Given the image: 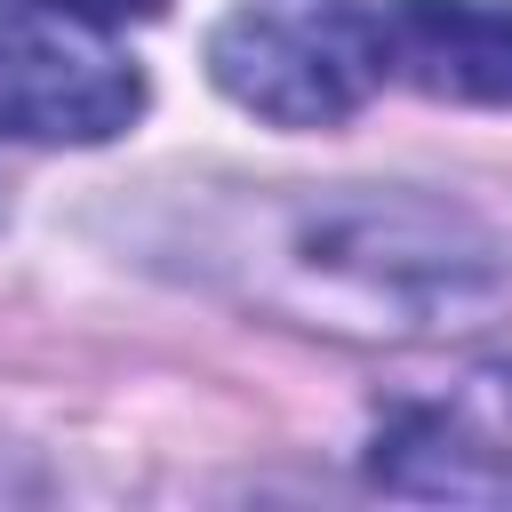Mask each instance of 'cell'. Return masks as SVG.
I'll list each match as a JSON object with an SVG mask.
<instances>
[{
  "label": "cell",
  "instance_id": "6da1fadb",
  "mask_svg": "<svg viewBox=\"0 0 512 512\" xmlns=\"http://www.w3.org/2000/svg\"><path fill=\"white\" fill-rule=\"evenodd\" d=\"M256 296L344 336H464L512 304V256L416 192H304L256 216Z\"/></svg>",
  "mask_w": 512,
  "mask_h": 512
},
{
  "label": "cell",
  "instance_id": "7a4b0ae2",
  "mask_svg": "<svg viewBox=\"0 0 512 512\" xmlns=\"http://www.w3.org/2000/svg\"><path fill=\"white\" fill-rule=\"evenodd\" d=\"M208 72L272 128H336L384 80V24L368 0H232L208 32Z\"/></svg>",
  "mask_w": 512,
  "mask_h": 512
},
{
  "label": "cell",
  "instance_id": "3957f363",
  "mask_svg": "<svg viewBox=\"0 0 512 512\" xmlns=\"http://www.w3.org/2000/svg\"><path fill=\"white\" fill-rule=\"evenodd\" d=\"M144 112V72L56 0H0V136L8 144H112Z\"/></svg>",
  "mask_w": 512,
  "mask_h": 512
},
{
  "label": "cell",
  "instance_id": "277c9868",
  "mask_svg": "<svg viewBox=\"0 0 512 512\" xmlns=\"http://www.w3.org/2000/svg\"><path fill=\"white\" fill-rule=\"evenodd\" d=\"M384 80L440 104H512V0H384Z\"/></svg>",
  "mask_w": 512,
  "mask_h": 512
},
{
  "label": "cell",
  "instance_id": "5b68a950",
  "mask_svg": "<svg viewBox=\"0 0 512 512\" xmlns=\"http://www.w3.org/2000/svg\"><path fill=\"white\" fill-rule=\"evenodd\" d=\"M368 480L392 496H512V464H496L488 432H472L456 408H400L376 432Z\"/></svg>",
  "mask_w": 512,
  "mask_h": 512
},
{
  "label": "cell",
  "instance_id": "8992f818",
  "mask_svg": "<svg viewBox=\"0 0 512 512\" xmlns=\"http://www.w3.org/2000/svg\"><path fill=\"white\" fill-rule=\"evenodd\" d=\"M56 8H72V16H88V24H144V16H160L168 0H56Z\"/></svg>",
  "mask_w": 512,
  "mask_h": 512
}]
</instances>
